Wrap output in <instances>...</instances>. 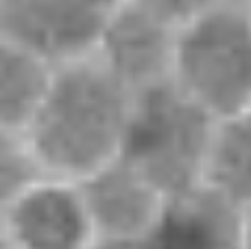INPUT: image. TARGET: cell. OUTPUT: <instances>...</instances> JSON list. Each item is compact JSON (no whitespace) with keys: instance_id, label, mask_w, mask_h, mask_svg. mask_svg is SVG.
Listing matches in <instances>:
<instances>
[{"instance_id":"1","label":"cell","mask_w":251,"mask_h":249,"mask_svg":"<svg viewBox=\"0 0 251 249\" xmlns=\"http://www.w3.org/2000/svg\"><path fill=\"white\" fill-rule=\"evenodd\" d=\"M131 92L94 57L52 68L26 138L42 171L79 179L118 155Z\"/></svg>"},{"instance_id":"2","label":"cell","mask_w":251,"mask_h":249,"mask_svg":"<svg viewBox=\"0 0 251 249\" xmlns=\"http://www.w3.org/2000/svg\"><path fill=\"white\" fill-rule=\"evenodd\" d=\"M216 118L173 79L131 94L118 157L162 197L203 181Z\"/></svg>"},{"instance_id":"3","label":"cell","mask_w":251,"mask_h":249,"mask_svg":"<svg viewBox=\"0 0 251 249\" xmlns=\"http://www.w3.org/2000/svg\"><path fill=\"white\" fill-rule=\"evenodd\" d=\"M171 79L207 114L221 118L251 107V22L219 7L177 28Z\"/></svg>"},{"instance_id":"4","label":"cell","mask_w":251,"mask_h":249,"mask_svg":"<svg viewBox=\"0 0 251 249\" xmlns=\"http://www.w3.org/2000/svg\"><path fill=\"white\" fill-rule=\"evenodd\" d=\"M105 16L94 0H0V40L59 68L94 57Z\"/></svg>"},{"instance_id":"5","label":"cell","mask_w":251,"mask_h":249,"mask_svg":"<svg viewBox=\"0 0 251 249\" xmlns=\"http://www.w3.org/2000/svg\"><path fill=\"white\" fill-rule=\"evenodd\" d=\"M177 28L131 0L107 9L94 59L129 92H140L173 75Z\"/></svg>"},{"instance_id":"6","label":"cell","mask_w":251,"mask_h":249,"mask_svg":"<svg viewBox=\"0 0 251 249\" xmlns=\"http://www.w3.org/2000/svg\"><path fill=\"white\" fill-rule=\"evenodd\" d=\"M13 249H88L94 238L72 179L42 175L4 210Z\"/></svg>"},{"instance_id":"7","label":"cell","mask_w":251,"mask_h":249,"mask_svg":"<svg viewBox=\"0 0 251 249\" xmlns=\"http://www.w3.org/2000/svg\"><path fill=\"white\" fill-rule=\"evenodd\" d=\"M243 212L201 181L162 199L147 241L151 249H243Z\"/></svg>"},{"instance_id":"8","label":"cell","mask_w":251,"mask_h":249,"mask_svg":"<svg viewBox=\"0 0 251 249\" xmlns=\"http://www.w3.org/2000/svg\"><path fill=\"white\" fill-rule=\"evenodd\" d=\"M75 184L94 236H147L164 199L118 155Z\"/></svg>"},{"instance_id":"9","label":"cell","mask_w":251,"mask_h":249,"mask_svg":"<svg viewBox=\"0 0 251 249\" xmlns=\"http://www.w3.org/2000/svg\"><path fill=\"white\" fill-rule=\"evenodd\" d=\"M203 184L238 208H251V114L216 121Z\"/></svg>"},{"instance_id":"10","label":"cell","mask_w":251,"mask_h":249,"mask_svg":"<svg viewBox=\"0 0 251 249\" xmlns=\"http://www.w3.org/2000/svg\"><path fill=\"white\" fill-rule=\"evenodd\" d=\"M52 68L0 40V129L26 131L46 92Z\"/></svg>"},{"instance_id":"11","label":"cell","mask_w":251,"mask_h":249,"mask_svg":"<svg viewBox=\"0 0 251 249\" xmlns=\"http://www.w3.org/2000/svg\"><path fill=\"white\" fill-rule=\"evenodd\" d=\"M42 175L46 173L26 133L0 129V210L4 212Z\"/></svg>"},{"instance_id":"12","label":"cell","mask_w":251,"mask_h":249,"mask_svg":"<svg viewBox=\"0 0 251 249\" xmlns=\"http://www.w3.org/2000/svg\"><path fill=\"white\" fill-rule=\"evenodd\" d=\"M131 2L147 9L173 28H181L195 18L203 16L205 11L219 7L223 0H131Z\"/></svg>"},{"instance_id":"13","label":"cell","mask_w":251,"mask_h":249,"mask_svg":"<svg viewBox=\"0 0 251 249\" xmlns=\"http://www.w3.org/2000/svg\"><path fill=\"white\" fill-rule=\"evenodd\" d=\"M88 249H151L147 236H94Z\"/></svg>"},{"instance_id":"14","label":"cell","mask_w":251,"mask_h":249,"mask_svg":"<svg viewBox=\"0 0 251 249\" xmlns=\"http://www.w3.org/2000/svg\"><path fill=\"white\" fill-rule=\"evenodd\" d=\"M243 249H251V208L243 212Z\"/></svg>"},{"instance_id":"15","label":"cell","mask_w":251,"mask_h":249,"mask_svg":"<svg viewBox=\"0 0 251 249\" xmlns=\"http://www.w3.org/2000/svg\"><path fill=\"white\" fill-rule=\"evenodd\" d=\"M0 249H13L11 238H9V229L4 223V212L0 210Z\"/></svg>"},{"instance_id":"16","label":"cell","mask_w":251,"mask_h":249,"mask_svg":"<svg viewBox=\"0 0 251 249\" xmlns=\"http://www.w3.org/2000/svg\"><path fill=\"white\" fill-rule=\"evenodd\" d=\"M94 2H99L100 7H105V9H112L114 4H118V2H123V0H94Z\"/></svg>"},{"instance_id":"17","label":"cell","mask_w":251,"mask_h":249,"mask_svg":"<svg viewBox=\"0 0 251 249\" xmlns=\"http://www.w3.org/2000/svg\"><path fill=\"white\" fill-rule=\"evenodd\" d=\"M245 13H247V18H249V22H251V2H249V9H247Z\"/></svg>"},{"instance_id":"18","label":"cell","mask_w":251,"mask_h":249,"mask_svg":"<svg viewBox=\"0 0 251 249\" xmlns=\"http://www.w3.org/2000/svg\"><path fill=\"white\" fill-rule=\"evenodd\" d=\"M249 114H251V107H249Z\"/></svg>"}]
</instances>
